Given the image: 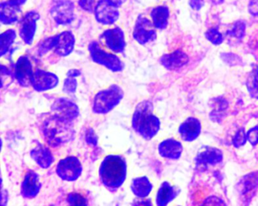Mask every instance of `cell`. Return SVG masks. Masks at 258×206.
<instances>
[{
  "label": "cell",
  "mask_w": 258,
  "mask_h": 206,
  "mask_svg": "<svg viewBox=\"0 0 258 206\" xmlns=\"http://www.w3.org/2000/svg\"><path fill=\"white\" fill-rule=\"evenodd\" d=\"M114 2L117 3V4H118L119 6H120V4H119L118 2H120V4H121L122 0H114Z\"/></svg>",
  "instance_id": "obj_42"
},
{
  "label": "cell",
  "mask_w": 258,
  "mask_h": 206,
  "mask_svg": "<svg viewBox=\"0 0 258 206\" xmlns=\"http://www.w3.org/2000/svg\"><path fill=\"white\" fill-rule=\"evenodd\" d=\"M78 4L83 10L90 13L94 12L96 7L95 0H78Z\"/></svg>",
  "instance_id": "obj_34"
},
{
  "label": "cell",
  "mask_w": 258,
  "mask_h": 206,
  "mask_svg": "<svg viewBox=\"0 0 258 206\" xmlns=\"http://www.w3.org/2000/svg\"><path fill=\"white\" fill-rule=\"evenodd\" d=\"M152 183L147 177H137L133 180L131 189L134 195H137L139 198H146L152 190Z\"/></svg>",
  "instance_id": "obj_24"
},
{
  "label": "cell",
  "mask_w": 258,
  "mask_h": 206,
  "mask_svg": "<svg viewBox=\"0 0 258 206\" xmlns=\"http://www.w3.org/2000/svg\"><path fill=\"white\" fill-rule=\"evenodd\" d=\"M132 126L146 140L152 139L159 132L161 122L153 114V105L150 101L144 100L137 105L133 116Z\"/></svg>",
  "instance_id": "obj_1"
},
{
  "label": "cell",
  "mask_w": 258,
  "mask_h": 206,
  "mask_svg": "<svg viewBox=\"0 0 258 206\" xmlns=\"http://www.w3.org/2000/svg\"><path fill=\"white\" fill-rule=\"evenodd\" d=\"M58 84L56 75L37 69L32 78L31 85L37 91H46L55 88Z\"/></svg>",
  "instance_id": "obj_12"
},
{
  "label": "cell",
  "mask_w": 258,
  "mask_h": 206,
  "mask_svg": "<svg viewBox=\"0 0 258 206\" xmlns=\"http://www.w3.org/2000/svg\"><path fill=\"white\" fill-rule=\"evenodd\" d=\"M202 132V124L198 119L189 117L179 128V133L183 141H195Z\"/></svg>",
  "instance_id": "obj_16"
},
{
  "label": "cell",
  "mask_w": 258,
  "mask_h": 206,
  "mask_svg": "<svg viewBox=\"0 0 258 206\" xmlns=\"http://www.w3.org/2000/svg\"><path fill=\"white\" fill-rule=\"evenodd\" d=\"M88 49L92 60L96 64L113 72L122 71L124 68V64L117 55L105 52L96 42L90 43Z\"/></svg>",
  "instance_id": "obj_5"
},
{
  "label": "cell",
  "mask_w": 258,
  "mask_h": 206,
  "mask_svg": "<svg viewBox=\"0 0 258 206\" xmlns=\"http://www.w3.org/2000/svg\"><path fill=\"white\" fill-rule=\"evenodd\" d=\"M150 16L156 29L163 30L167 28L170 17V11L167 7L159 6L155 7L151 12Z\"/></svg>",
  "instance_id": "obj_22"
},
{
  "label": "cell",
  "mask_w": 258,
  "mask_h": 206,
  "mask_svg": "<svg viewBox=\"0 0 258 206\" xmlns=\"http://www.w3.org/2000/svg\"><path fill=\"white\" fill-rule=\"evenodd\" d=\"M134 204L136 205H139V204H143V205H152V202H151L150 200H146V201H137V202H134Z\"/></svg>",
  "instance_id": "obj_39"
},
{
  "label": "cell",
  "mask_w": 258,
  "mask_h": 206,
  "mask_svg": "<svg viewBox=\"0 0 258 206\" xmlns=\"http://www.w3.org/2000/svg\"><path fill=\"white\" fill-rule=\"evenodd\" d=\"M244 32H245V25L244 22L239 21L234 24L232 29L228 31L227 34L230 37H235L239 40L244 37Z\"/></svg>",
  "instance_id": "obj_29"
},
{
  "label": "cell",
  "mask_w": 258,
  "mask_h": 206,
  "mask_svg": "<svg viewBox=\"0 0 258 206\" xmlns=\"http://www.w3.org/2000/svg\"><path fill=\"white\" fill-rule=\"evenodd\" d=\"M205 36L206 38L214 45H220L223 43V36L216 28H211L208 30Z\"/></svg>",
  "instance_id": "obj_31"
},
{
  "label": "cell",
  "mask_w": 258,
  "mask_h": 206,
  "mask_svg": "<svg viewBox=\"0 0 258 206\" xmlns=\"http://www.w3.org/2000/svg\"><path fill=\"white\" fill-rule=\"evenodd\" d=\"M21 14L20 7L9 1L1 3L0 20L4 25H12L19 20Z\"/></svg>",
  "instance_id": "obj_19"
},
{
  "label": "cell",
  "mask_w": 258,
  "mask_h": 206,
  "mask_svg": "<svg viewBox=\"0 0 258 206\" xmlns=\"http://www.w3.org/2000/svg\"><path fill=\"white\" fill-rule=\"evenodd\" d=\"M32 64L27 56H22L19 58L16 64L15 75L18 82L22 86L28 87L31 85L33 76Z\"/></svg>",
  "instance_id": "obj_13"
},
{
  "label": "cell",
  "mask_w": 258,
  "mask_h": 206,
  "mask_svg": "<svg viewBox=\"0 0 258 206\" xmlns=\"http://www.w3.org/2000/svg\"><path fill=\"white\" fill-rule=\"evenodd\" d=\"M50 13L58 25H69L75 19V4L71 0H55L52 3Z\"/></svg>",
  "instance_id": "obj_7"
},
{
  "label": "cell",
  "mask_w": 258,
  "mask_h": 206,
  "mask_svg": "<svg viewBox=\"0 0 258 206\" xmlns=\"http://www.w3.org/2000/svg\"><path fill=\"white\" fill-rule=\"evenodd\" d=\"M102 37L110 50L115 53H122L124 51L126 41L124 33L121 28L117 27L107 30L102 34Z\"/></svg>",
  "instance_id": "obj_11"
},
{
  "label": "cell",
  "mask_w": 258,
  "mask_h": 206,
  "mask_svg": "<svg viewBox=\"0 0 258 206\" xmlns=\"http://www.w3.org/2000/svg\"><path fill=\"white\" fill-rule=\"evenodd\" d=\"M246 84L250 95L253 98L258 99V67L250 72Z\"/></svg>",
  "instance_id": "obj_28"
},
{
  "label": "cell",
  "mask_w": 258,
  "mask_h": 206,
  "mask_svg": "<svg viewBox=\"0 0 258 206\" xmlns=\"http://www.w3.org/2000/svg\"><path fill=\"white\" fill-rule=\"evenodd\" d=\"M182 144L179 141L170 138L162 141L158 147V152L163 158L169 159H178L182 154Z\"/></svg>",
  "instance_id": "obj_18"
},
{
  "label": "cell",
  "mask_w": 258,
  "mask_h": 206,
  "mask_svg": "<svg viewBox=\"0 0 258 206\" xmlns=\"http://www.w3.org/2000/svg\"><path fill=\"white\" fill-rule=\"evenodd\" d=\"M31 156L41 168H48L54 162L52 153L47 147L39 144L31 151Z\"/></svg>",
  "instance_id": "obj_21"
},
{
  "label": "cell",
  "mask_w": 258,
  "mask_h": 206,
  "mask_svg": "<svg viewBox=\"0 0 258 206\" xmlns=\"http://www.w3.org/2000/svg\"><path fill=\"white\" fill-rule=\"evenodd\" d=\"M123 95V89L117 85H111L99 91L93 100V112L97 114H108L120 104Z\"/></svg>",
  "instance_id": "obj_4"
},
{
  "label": "cell",
  "mask_w": 258,
  "mask_h": 206,
  "mask_svg": "<svg viewBox=\"0 0 258 206\" xmlns=\"http://www.w3.org/2000/svg\"><path fill=\"white\" fill-rule=\"evenodd\" d=\"M67 201L72 205H85L88 204L87 198L78 192H71L68 196Z\"/></svg>",
  "instance_id": "obj_30"
},
{
  "label": "cell",
  "mask_w": 258,
  "mask_h": 206,
  "mask_svg": "<svg viewBox=\"0 0 258 206\" xmlns=\"http://www.w3.org/2000/svg\"><path fill=\"white\" fill-rule=\"evenodd\" d=\"M126 163L122 156L110 155L102 161L99 168L101 181L110 189H118L126 177Z\"/></svg>",
  "instance_id": "obj_2"
},
{
  "label": "cell",
  "mask_w": 258,
  "mask_h": 206,
  "mask_svg": "<svg viewBox=\"0 0 258 206\" xmlns=\"http://www.w3.org/2000/svg\"><path fill=\"white\" fill-rule=\"evenodd\" d=\"M81 75V71L78 70H69L67 74V79L64 81V92L68 94H72L76 91L77 87H78V81L75 78Z\"/></svg>",
  "instance_id": "obj_27"
},
{
  "label": "cell",
  "mask_w": 258,
  "mask_h": 206,
  "mask_svg": "<svg viewBox=\"0 0 258 206\" xmlns=\"http://www.w3.org/2000/svg\"><path fill=\"white\" fill-rule=\"evenodd\" d=\"M41 182L37 173L29 171L25 175L22 185V195L25 198H33L37 196L41 189Z\"/></svg>",
  "instance_id": "obj_15"
},
{
  "label": "cell",
  "mask_w": 258,
  "mask_h": 206,
  "mask_svg": "<svg viewBox=\"0 0 258 206\" xmlns=\"http://www.w3.org/2000/svg\"><path fill=\"white\" fill-rule=\"evenodd\" d=\"M177 195V192L168 182L164 181L160 186L156 196V204L159 206L167 205Z\"/></svg>",
  "instance_id": "obj_23"
},
{
  "label": "cell",
  "mask_w": 258,
  "mask_h": 206,
  "mask_svg": "<svg viewBox=\"0 0 258 206\" xmlns=\"http://www.w3.org/2000/svg\"><path fill=\"white\" fill-rule=\"evenodd\" d=\"M16 39V32L15 30H8L1 34V56H4L9 52Z\"/></svg>",
  "instance_id": "obj_26"
},
{
  "label": "cell",
  "mask_w": 258,
  "mask_h": 206,
  "mask_svg": "<svg viewBox=\"0 0 258 206\" xmlns=\"http://www.w3.org/2000/svg\"><path fill=\"white\" fill-rule=\"evenodd\" d=\"M82 170V165L79 159L75 156H69L59 161L57 165L56 172L60 178L72 182L79 178Z\"/></svg>",
  "instance_id": "obj_8"
},
{
  "label": "cell",
  "mask_w": 258,
  "mask_h": 206,
  "mask_svg": "<svg viewBox=\"0 0 258 206\" xmlns=\"http://www.w3.org/2000/svg\"><path fill=\"white\" fill-rule=\"evenodd\" d=\"M204 5V0H191L190 6L195 10H201Z\"/></svg>",
  "instance_id": "obj_37"
},
{
  "label": "cell",
  "mask_w": 258,
  "mask_h": 206,
  "mask_svg": "<svg viewBox=\"0 0 258 206\" xmlns=\"http://www.w3.org/2000/svg\"><path fill=\"white\" fill-rule=\"evenodd\" d=\"M188 58L186 54L181 51H176L173 53L163 55L160 62L165 68L170 70H177L188 63Z\"/></svg>",
  "instance_id": "obj_20"
},
{
  "label": "cell",
  "mask_w": 258,
  "mask_h": 206,
  "mask_svg": "<svg viewBox=\"0 0 258 206\" xmlns=\"http://www.w3.org/2000/svg\"><path fill=\"white\" fill-rule=\"evenodd\" d=\"M247 138L251 145L255 146L258 144V126L252 128L247 132Z\"/></svg>",
  "instance_id": "obj_35"
},
{
  "label": "cell",
  "mask_w": 258,
  "mask_h": 206,
  "mask_svg": "<svg viewBox=\"0 0 258 206\" xmlns=\"http://www.w3.org/2000/svg\"><path fill=\"white\" fill-rule=\"evenodd\" d=\"M39 19L40 15L37 12L31 11L27 13L21 21L19 34L27 45H31L34 41Z\"/></svg>",
  "instance_id": "obj_10"
},
{
  "label": "cell",
  "mask_w": 258,
  "mask_h": 206,
  "mask_svg": "<svg viewBox=\"0 0 258 206\" xmlns=\"http://www.w3.org/2000/svg\"><path fill=\"white\" fill-rule=\"evenodd\" d=\"M75 46V38L70 31H64L55 36L54 51L59 56L66 57L73 52Z\"/></svg>",
  "instance_id": "obj_14"
},
{
  "label": "cell",
  "mask_w": 258,
  "mask_h": 206,
  "mask_svg": "<svg viewBox=\"0 0 258 206\" xmlns=\"http://www.w3.org/2000/svg\"><path fill=\"white\" fill-rule=\"evenodd\" d=\"M52 109L56 112V115L71 122L79 116L78 107L73 102L64 98L58 99L54 103Z\"/></svg>",
  "instance_id": "obj_17"
},
{
  "label": "cell",
  "mask_w": 258,
  "mask_h": 206,
  "mask_svg": "<svg viewBox=\"0 0 258 206\" xmlns=\"http://www.w3.org/2000/svg\"><path fill=\"white\" fill-rule=\"evenodd\" d=\"M222 160H223V153L221 150L217 148H211V147L199 153L196 159L198 163L204 164V165L206 164L215 165L221 162Z\"/></svg>",
  "instance_id": "obj_25"
},
{
  "label": "cell",
  "mask_w": 258,
  "mask_h": 206,
  "mask_svg": "<svg viewBox=\"0 0 258 206\" xmlns=\"http://www.w3.org/2000/svg\"><path fill=\"white\" fill-rule=\"evenodd\" d=\"M1 74H2V82H4V80H5V79H4V75H5V73H3V72H1ZM6 78H10V79H13V77H12L11 74H10V72H8V70H7V73H6ZM4 83H5V82H4ZM4 84H2V85H4ZM7 84H8V82H7Z\"/></svg>",
  "instance_id": "obj_40"
},
{
  "label": "cell",
  "mask_w": 258,
  "mask_h": 206,
  "mask_svg": "<svg viewBox=\"0 0 258 206\" xmlns=\"http://www.w3.org/2000/svg\"><path fill=\"white\" fill-rule=\"evenodd\" d=\"M214 5H219V4H223L224 0H210Z\"/></svg>",
  "instance_id": "obj_41"
},
{
  "label": "cell",
  "mask_w": 258,
  "mask_h": 206,
  "mask_svg": "<svg viewBox=\"0 0 258 206\" xmlns=\"http://www.w3.org/2000/svg\"><path fill=\"white\" fill-rule=\"evenodd\" d=\"M71 121L55 114L53 117L45 122L43 133L45 138L52 147L61 145L73 138V130Z\"/></svg>",
  "instance_id": "obj_3"
},
{
  "label": "cell",
  "mask_w": 258,
  "mask_h": 206,
  "mask_svg": "<svg viewBox=\"0 0 258 206\" xmlns=\"http://www.w3.org/2000/svg\"><path fill=\"white\" fill-rule=\"evenodd\" d=\"M55 36L46 39L40 43L39 46V53L40 55H44L46 52H49L51 49H54V45H55Z\"/></svg>",
  "instance_id": "obj_32"
},
{
  "label": "cell",
  "mask_w": 258,
  "mask_h": 206,
  "mask_svg": "<svg viewBox=\"0 0 258 206\" xmlns=\"http://www.w3.org/2000/svg\"><path fill=\"white\" fill-rule=\"evenodd\" d=\"M247 140V133H245L244 129H241L238 131L236 135L234 137L232 142H233L234 146L235 147H239L244 145Z\"/></svg>",
  "instance_id": "obj_33"
},
{
  "label": "cell",
  "mask_w": 258,
  "mask_h": 206,
  "mask_svg": "<svg viewBox=\"0 0 258 206\" xmlns=\"http://www.w3.org/2000/svg\"><path fill=\"white\" fill-rule=\"evenodd\" d=\"M118 7L114 0H99L94 10L96 21L105 25L115 23L120 15Z\"/></svg>",
  "instance_id": "obj_6"
},
{
  "label": "cell",
  "mask_w": 258,
  "mask_h": 206,
  "mask_svg": "<svg viewBox=\"0 0 258 206\" xmlns=\"http://www.w3.org/2000/svg\"><path fill=\"white\" fill-rule=\"evenodd\" d=\"M155 28H156L152 22L141 16L136 22L133 36L140 44H147L149 42L153 41L156 39Z\"/></svg>",
  "instance_id": "obj_9"
},
{
  "label": "cell",
  "mask_w": 258,
  "mask_h": 206,
  "mask_svg": "<svg viewBox=\"0 0 258 206\" xmlns=\"http://www.w3.org/2000/svg\"><path fill=\"white\" fill-rule=\"evenodd\" d=\"M248 10L252 16H258V0H250Z\"/></svg>",
  "instance_id": "obj_36"
},
{
  "label": "cell",
  "mask_w": 258,
  "mask_h": 206,
  "mask_svg": "<svg viewBox=\"0 0 258 206\" xmlns=\"http://www.w3.org/2000/svg\"><path fill=\"white\" fill-rule=\"evenodd\" d=\"M10 2L13 3V4H16V5L19 6V7H21V6L23 5L26 3L27 0H10Z\"/></svg>",
  "instance_id": "obj_38"
}]
</instances>
